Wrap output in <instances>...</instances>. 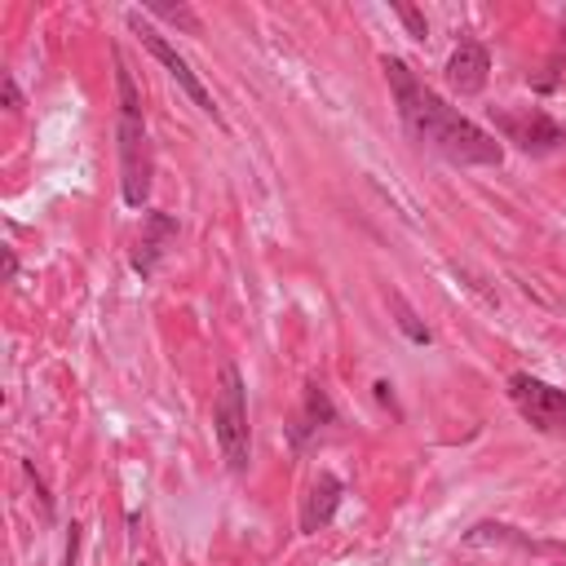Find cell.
Instances as JSON below:
<instances>
[{
  "instance_id": "13",
  "label": "cell",
  "mask_w": 566,
  "mask_h": 566,
  "mask_svg": "<svg viewBox=\"0 0 566 566\" xmlns=\"http://www.w3.org/2000/svg\"><path fill=\"white\" fill-rule=\"evenodd\" d=\"M394 13L402 18V27H407V35H411V40H424V35H429V22H424V13H420V9H411V4L394 0Z\"/></svg>"
},
{
  "instance_id": "7",
  "label": "cell",
  "mask_w": 566,
  "mask_h": 566,
  "mask_svg": "<svg viewBox=\"0 0 566 566\" xmlns=\"http://www.w3.org/2000/svg\"><path fill=\"white\" fill-rule=\"evenodd\" d=\"M486 75H491V53H486V44L473 40V35H464V40L451 49L447 66H442L447 88L460 93V97H473V93L486 88Z\"/></svg>"
},
{
  "instance_id": "11",
  "label": "cell",
  "mask_w": 566,
  "mask_h": 566,
  "mask_svg": "<svg viewBox=\"0 0 566 566\" xmlns=\"http://www.w3.org/2000/svg\"><path fill=\"white\" fill-rule=\"evenodd\" d=\"M389 310H394V323H398V332H402L407 340H416V345H429V340H433V332L420 323V314L407 305L402 292H389Z\"/></svg>"
},
{
  "instance_id": "12",
  "label": "cell",
  "mask_w": 566,
  "mask_h": 566,
  "mask_svg": "<svg viewBox=\"0 0 566 566\" xmlns=\"http://www.w3.org/2000/svg\"><path fill=\"white\" fill-rule=\"evenodd\" d=\"M146 18H164V22L181 27L186 35H199V18L190 4H146Z\"/></svg>"
},
{
  "instance_id": "17",
  "label": "cell",
  "mask_w": 566,
  "mask_h": 566,
  "mask_svg": "<svg viewBox=\"0 0 566 566\" xmlns=\"http://www.w3.org/2000/svg\"><path fill=\"white\" fill-rule=\"evenodd\" d=\"M4 279H9V283L18 279V252H13V248H4Z\"/></svg>"
},
{
  "instance_id": "8",
  "label": "cell",
  "mask_w": 566,
  "mask_h": 566,
  "mask_svg": "<svg viewBox=\"0 0 566 566\" xmlns=\"http://www.w3.org/2000/svg\"><path fill=\"white\" fill-rule=\"evenodd\" d=\"M172 239H177V217H172V212H159V208H146V212H142V234H137V243H133V252H128L133 274L150 279Z\"/></svg>"
},
{
  "instance_id": "9",
  "label": "cell",
  "mask_w": 566,
  "mask_h": 566,
  "mask_svg": "<svg viewBox=\"0 0 566 566\" xmlns=\"http://www.w3.org/2000/svg\"><path fill=\"white\" fill-rule=\"evenodd\" d=\"M336 424V402L327 398V389L318 385V380H305V394H301V411L292 416V424H287V438H292V447L296 451H305L310 442H318V433L323 429H332Z\"/></svg>"
},
{
  "instance_id": "19",
  "label": "cell",
  "mask_w": 566,
  "mask_h": 566,
  "mask_svg": "<svg viewBox=\"0 0 566 566\" xmlns=\"http://www.w3.org/2000/svg\"><path fill=\"white\" fill-rule=\"evenodd\" d=\"M137 566H150V562H137Z\"/></svg>"
},
{
  "instance_id": "2",
  "label": "cell",
  "mask_w": 566,
  "mask_h": 566,
  "mask_svg": "<svg viewBox=\"0 0 566 566\" xmlns=\"http://www.w3.org/2000/svg\"><path fill=\"white\" fill-rule=\"evenodd\" d=\"M115 150H119V199L128 208H146L150 203V181H155V146L146 133V115H142V93L133 84V71L124 62V53L115 49Z\"/></svg>"
},
{
  "instance_id": "15",
  "label": "cell",
  "mask_w": 566,
  "mask_h": 566,
  "mask_svg": "<svg viewBox=\"0 0 566 566\" xmlns=\"http://www.w3.org/2000/svg\"><path fill=\"white\" fill-rule=\"evenodd\" d=\"M75 557H80V522L66 526V553H62V566H75Z\"/></svg>"
},
{
  "instance_id": "18",
  "label": "cell",
  "mask_w": 566,
  "mask_h": 566,
  "mask_svg": "<svg viewBox=\"0 0 566 566\" xmlns=\"http://www.w3.org/2000/svg\"><path fill=\"white\" fill-rule=\"evenodd\" d=\"M376 398H380V402H389V407H394V385H389V380H376Z\"/></svg>"
},
{
  "instance_id": "6",
  "label": "cell",
  "mask_w": 566,
  "mask_h": 566,
  "mask_svg": "<svg viewBox=\"0 0 566 566\" xmlns=\"http://www.w3.org/2000/svg\"><path fill=\"white\" fill-rule=\"evenodd\" d=\"M486 115H491V124L500 128V137L513 142L522 155H553V150L566 146V128H562L548 111H539V106H522V111L491 106Z\"/></svg>"
},
{
  "instance_id": "4",
  "label": "cell",
  "mask_w": 566,
  "mask_h": 566,
  "mask_svg": "<svg viewBox=\"0 0 566 566\" xmlns=\"http://www.w3.org/2000/svg\"><path fill=\"white\" fill-rule=\"evenodd\" d=\"M124 22H128V27H133V35L142 40V49H146V53H150V57H155L172 80H177V88H181V93H186V97H190V102H195L212 124H221V111H217L212 93H208V88H203V80L190 71V62L168 44V35H164V31H155V22H150L146 13H137V9H128V13H124Z\"/></svg>"
},
{
  "instance_id": "10",
  "label": "cell",
  "mask_w": 566,
  "mask_h": 566,
  "mask_svg": "<svg viewBox=\"0 0 566 566\" xmlns=\"http://www.w3.org/2000/svg\"><path fill=\"white\" fill-rule=\"evenodd\" d=\"M340 500H345V482H340L336 473L323 469V473L310 482V491L301 495V517H296L301 535H318V531H327L332 517H336V509H340Z\"/></svg>"
},
{
  "instance_id": "16",
  "label": "cell",
  "mask_w": 566,
  "mask_h": 566,
  "mask_svg": "<svg viewBox=\"0 0 566 566\" xmlns=\"http://www.w3.org/2000/svg\"><path fill=\"white\" fill-rule=\"evenodd\" d=\"M4 106L9 111H22V88H18V80L4 71Z\"/></svg>"
},
{
  "instance_id": "1",
  "label": "cell",
  "mask_w": 566,
  "mask_h": 566,
  "mask_svg": "<svg viewBox=\"0 0 566 566\" xmlns=\"http://www.w3.org/2000/svg\"><path fill=\"white\" fill-rule=\"evenodd\" d=\"M380 71L389 80L398 124H402V133H407V142L416 150H429V155H438L447 164H460V168H482V164H500L504 159V146L486 128L464 119L442 93H433L402 57L385 53Z\"/></svg>"
},
{
  "instance_id": "3",
  "label": "cell",
  "mask_w": 566,
  "mask_h": 566,
  "mask_svg": "<svg viewBox=\"0 0 566 566\" xmlns=\"http://www.w3.org/2000/svg\"><path fill=\"white\" fill-rule=\"evenodd\" d=\"M212 433L221 447V460L230 473H248L252 460V429H248V385L243 371L226 358L217 376V398H212Z\"/></svg>"
},
{
  "instance_id": "14",
  "label": "cell",
  "mask_w": 566,
  "mask_h": 566,
  "mask_svg": "<svg viewBox=\"0 0 566 566\" xmlns=\"http://www.w3.org/2000/svg\"><path fill=\"white\" fill-rule=\"evenodd\" d=\"M22 473H27V478H31V486H35V500H40V513H44V517L53 522V495H49V486H44V478L35 473V464H31V460H22Z\"/></svg>"
},
{
  "instance_id": "5",
  "label": "cell",
  "mask_w": 566,
  "mask_h": 566,
  "mask_svg": "<svg viewBox=\"0 0 566 566\" xmlns=\"http://www.w3.org/2000/svg\"><path fill=\"white\" fill-rule=\"evenodd\" d=\"M504 385H509V402L535 433L566 438V389H557L531 371H513Z\"/></svg>"
}]
</instances>
